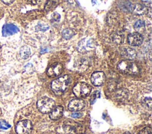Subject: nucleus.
<instances>
[{"label": "nucleus", "mask_w": 152, "mask_h": 134, "mask_svg": "<svg viewBox=\"0 0 152 134\" xmlns=\"http://www.w3.org/2000/svg\"><path fill=\"white\" fill-rule=\"evenodd\" d=\"M37 107L42 113H49L55 107V101L48 97H42L37 102Z\"/></svg>", "instance_id": "3"}, {"label": "nucleus", "mask_w": 152, "mask_h": 134, "mask_svg": "<svg viewBox=\"0 0 152 134\" xmlns=\"http://www.w3.org/2000/svg\"><path fill=\"white\" fill-rule=\"evenodd\" d=\"M122 134H131V133L130 132H124Z\"/></svg>", "instance_id": "27"}, {"label": "nucleus", "mask_w": 152, "mask_h": 134, "mask_svg": "<svg viewBox=\"0 0 152 134\" xmlns=\"http://www.w3.org/2000/svg\"><path fill=\"white\" fill-rule=\"evenodd\" d=\"M71 81V78L68 75H64L54 80L51 83L52 90L56 95L62 94L68 89Z\"/></svg>", "instance_id": "2"}, {"label": "nucleus", "mask_w": 152, "mask_h": 134, "mask_svg": "<svg viewBox=\"0 0 152 134\" xmlns=\"http://www.w3.org/2000/svg\"><path fill=\"white\" fill-rule=\"evenodd\" d=\"M91 91V87L86 83L80 82L77 83L73 87L72 91L74 95L81 99V97H86L88 96Z\"/></svg>", "instance_id": "4"}, {"label": "nucleus", "mask_w": 152, "mask_h": 134, "mask_svg": "<svg viewBox=\"0 0 152 134\" xmlns=\"http://www.w3.org/2000/svg\"><path fill=\"white\" fill-rule=\"evenodd\" d=\"M63 71V66L61 63H55L52 64L47 70V75L50 77L59 76Z\"/></svg>", "instance_id": "7"}, {"label": "nucleus", "mask_w": 152, "mask_h": 134, "mask_svg": "<svg viewBox=\"0 0 152 134\" xmlns=\"http://www.w3.org/2000/svg\"><path fill=\"white\" fill-rule=\"evenodd\" d=\"M55 2V1H52L47 2V3L46 4V5H45V10H46V11H49L52 8L53 5L55 4V3H54Z\"/></svg>", "instance_id": "21"}, {"label": "nucleus", "mask_w": 152, "mask_h": 134, "mask_svg": "<svg viewBox=\"0 0 152 134\" xmlns=\"http://www.w3.org/2000/svg\"><path fill=\"white\" fill-rule=\"evenodd\" d=\"M86 106V102L81 99H74L71 100L68 104V109L72 112H77L82 110Z\"/></svg>", "instance_id": "8"}, {"label": "nucleus", "mask_w": 152, "mask_h": 134, "mask_svg": "<svg viewBox=\"0 0 152 134\" xmlns=\"http://www.w3.org/2000/svg\"><path fill=\"white\" fill-rule=\"evenodd\" d=\"M20 55L23 59H27L29 57L31 54L30 48L27 45L23 46L20 50Z\"/></svg>", "instance_id": "15"}, {"label": "nucleus", "mask_w": 152, "mask_h": 134, "mask_svg": "<svg viewBox=\"0 0 152 134\" xmlns=\"http://www.w3.org/2000/svg\"><path fill=\"white\" fill-rule=\"evenodd\" d=\"M28 2H32V3H31V4H34V5L37 4L38 2H39V1H28Z\"/></svg>", "instance_id": "26"}, {"label": "nucleus", "mask_w": 152, "mask_h": 134, "mask_svg": "<svg viewBox=\"0 0 152 134\" xmlns=\"http://www.w3.org/2000/svg\"><path fill=\"white\" fill-rule=\"evenodd\" d=\"M82 116V114L79 112H74L71 114V117L73 118H78Z\"/></svg>", "instance_id": "23"}, {"label": "nucleus", "mask_w": 152, "mask_h": 134, "mask_svg": "<svg viewBox=\"0 0 152 134\" xmlns=\"http://www.w3.org/2000/svg\"><path fill=\"white\" fill-rule=\"evenodd\" d=\"M64 107L62 106H55V107L50 112L49 117L52 120H58L60 119L63 115Z\"/></svg>", "instance_id": "13"}, {"label": "nucleus", "mask_w": 152, "mask_h": 134, "mask_svg": "<svg viewBox=\"0 0 152 134\" xmlns=\"http://www.w3.org/2000/svg\"><path fill=\"white\" fill-rule=\"evenodd\" d=\"M75 31L73 29L65 28L62 32V36L66 40H68L72 38L75 35Z\"/></svg>", "instance_id": "16"}, {"label": "nucleus", "mask_w": 152, "mask_h": 134, "mask_svg": "<svg viewBox=\"0 0 152 134\" xmlns=\"http://www.w3.org/2000/svg\"><path fill=\"white\" fill-rule=\"evenodd\" d=\"M144 25H145V23L143 21L138 20L135 22V24L134 25V27L135 28H140L141 27H144Z\"/></svg>", "instance_id": "20"}, {"label": "nucleus", "mask_w": 152, "mask_h": 134, "mask_svg": "<svg viewBox=\"0 0 152 134\" xmlns=\"http://www.w3.org/2000/svg\"><path fill=\"white\" fill-rule=\"evenodd\" d=\"M143 41L142 35L138 32H132L128 35V43L132 46H139Z\"/></svg>", "instance_id": "9"}, {"label": "nucleus", "mask_w": 152, "mask_h": 134, "mask_svg": "<svg viewBox=\"0 0 152 134\" xmlns=\"http://www.w3.org/2000/svg\"><path fill=\"white\" fill-rule=\"evenodd\" d=\"M112 41L116 44H121L124 40V35L120 31H116L111 35Z\"/></svg>", "instance_id": "14"}, {"label": "nucleus", "mask_w": 152, "mask_h": 134, "mask_svg": "<svg viewBox=\"0 0 152 134\" xmlns=\"http://www.w3.org/2000/svg\"><path fill=\"white\" fill-rule=\"evenodd\" d=\"M100 93L99 91L98 90H96V91L94 92V93L92 94L91 98H90V103L91 104H93V103L96 101V100L100 97Z\"/></svg>", "instance_id": "17"}, {"label": "nucleus", "mask_w": 152, "mask_h": 134, "mask_svg": "<svg viewBox=\"0 0 152 134\" xmlns=\"http://www.w3.org/2000/svg\"><path fill=\"white\" fill-rule=\"evenodd\" d=\"M121 53L122 56L127 58V60H133L137 57V53L134 49L130 47H124L121 48Z\"/></svg>", "instance_id": "12"}, {"label": "nucleus", "mask_w": 152, "mask_h": 134, "mask_svg": "<svg viewBox=\"0 0 152 134\" xmlns=\"http://www.w3.org/2000/svg\"><path fill=\"white\" fill-rule=\"evenodd\" d=\"M106 79V76L103 71L94 72L91 76V81L92 84L96 86L102 85Z\"/></svg>", "instance_id": "10"}, {"label": "nucleus", "mask_w": 152, "mask_h": 134, "mask_svg": "<svg viewBox=\"0 0 152 134\" xmlns=\"http://www.w3.org/2000/svg\"><path fill=\"white\" fill-rule=\"evenodd\" d=\"M103 134H111V133H103Z\"/></svg>", "instance_id": "28"}, {"label": "nucleus", "mask_w": 152, "mask_h": 134, "mask_svg": "<svg viewBox=\"0 0 152 134\" xmlns=\"http://www.w3.org/2000/svg\"><path fill=\"white\" fill-rule=\"evenodd\" d=\"M63 129L67 134H83L82 126L74 120H66L63 125Z\"/></svg>", "instance_id": "5"}, {"label": "nucleus", "mask_w": 152, "mask_h": 134, "mask_svg": "<svg viewBox=\"0 0 152 134\" xmlns=\"http://www.w3.org/2000/svg\"><path fill=\"white\" fill-rule=\"evenodd\" d=\"M10 125H9L5 120H0V129H7L10 128Z\"/></svg>", "instance_id": "19"}, {"label": "nucleus", "mask_w": 152, "mask_h": 134, "mask_svg": "<svg viewBox=\"0 0 152 134\" xmlns=\"http://www.w3.org/2000/svg\"><path fill=\"white\" fill-rule=\"evenodd\" d=\"M145 104L147 105V106L151 109V98H146L145 100Z\"/></svg>", "instance_id": "22"}, {"label": "nucleus", "mask_w": 152, "mask_h": 134, "mask_svg": "<svg viewBox=\"0 0 152 134\" xmlns=\"http://www.w3.org/2000/svg\"><path fill=\"white\" fill-rule=\"evenodd\" d=\"M14 1H4V0L2 1V2H4V4H7V5H10V4H12Z\"/></svg>", "instance_id": "25"}, {"label": "nucleus", "mask_w": 152, "mask_h": 134, "mask_svg": "<svg viewBox=\"0 0 152 134\" xmlns=\"http://www.w3.org/2000/svg\"><path fill=\"white\" fill-rule=\"evenodd\" d=\"M117 68L121 73L131 76H135L140 73V68L138 65L134 60H123L121 61Z\"/></svg>", "instance_id": "1"}, {"label": "nucleus", "mask_w": 152, "mask_h": 134, "mask_svg": "<svg viewBox=\"0 0 152 134\" xmlns=\"http://www.w3.org/2000/svg\"><path fill=\"white\" fill-rule=\"evenodd\" d=\"M59 15H60L59 14H58V13H54V14H53V18L54 19H55V20H58V19L60 18V17H57V16H59Z\"/></svg>", "instance_id": "24"}, {"label": "nucleus", "mask_w": 152, "mask_h": 134, "mask_svg": "<svg viewBox=\"0 0 152 134\" xmlns=\"http://www.w3.org/2000/svg\"><path fill=\"white\" fill-rule=\"evenodd\" d=\"M138 134H152V129L151 128L150 126L145 127L143 128Z\"/></svg>", "instance_id": "18"}, {"label": "nucleus", "mask_w": 152, "mask_h": 134, "mask_svg": "<svg viewBox=\"0 0 152 134\" xmlns=\"http://www.w3.org/2000/svg\"><path fill=\"white\" fill-rule=\"evenodd\" d=\"M32 129L33 125L29 120H23L18 122L15 128V132L17 134H30Z\"/></svg>", "instance_id": "6"}, {"label": "nucleus", "mask_w": 152, "mask_h": 134, "mask_svg": "<svg viewBox=\"0 0 152 134\" xmlns=\"http://www.w3.org/2000/svg\"><path fill=\"white\" fill-rule=\"evenodd\" d=\"M83 134H84V133H83Z\"/></svg>", "instance_id": "29"}, {"label": "nucleus", "mask_w": 152, "mask_h": 134, "mask_svg": "<svg viewBox=\"0 0 152 134\" xmlns=\"http://www.w3.org/2000/svg\"><path fill=\"white\" fill-rule=\"evenodd\" d=\"M19 31L18 28L12 24H6L3 25L2 28V34L3 37L12 35Z\"/></svg>", "instance_id": "11"}]
</instances>
